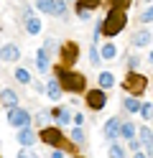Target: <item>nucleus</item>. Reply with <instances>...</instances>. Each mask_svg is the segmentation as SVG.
Returning <instances> with one entry per match:
<instances>
[{"mask_svg":"<svg viewBox=\"0 0 153 158\" xmlns=\"http://www.w3.org/2000/svg\"><path fill=\"white\" fill-rule=\"evenodd\" d=\"M140 21H143V23H151V21H153V5H148L146 10H143V15H140Z\"/></svg>","mask_w":153,"mask_h":158,"instance_id":"nucleus-28","label":"nucleus"},{"mask_svg":"<svg viewBox=\"0 0 153 158\" xmlns=\"http://www.w3.org/2000/svg\"><path fill=\"white\" fill-rule=\"evenodd\" d=\"M138 135H140V143H143V148H146V153L153 158V133H151V127L140 125L138 127Z\"/></svg>","mask_w":153,"mask_h":158,"instance_id":"nucleus-9","label":"nucleus"},{"mask_svg":"<svg viewBox=\"0 0 153 158\" xmlns=\"http://www.w3.org/2000/svg\"><path fill=\"white\" fill-rule=\"evenodd\" d=\"M15 79L20 84H31V74L26 72V69H15Z\"/></svg>","mask_w":153,"mask_h":158,"instance_id":"nucleus-24","label":"nucleus"},{"mask_svg":"<svg viewBox=\"0 0 153 158\" xmlns=\"http://www.w3.org/2000/svg\"><path fill=\"white\" fill-rule=\"evenodd\" d=\"M77 15H79V18H84V21H87V18H89L92 13H89V10H77Z\"/></svg>","mask_w":153,"mask_h":158,"instance_id":"nucleus-35","label":"nucleus"},{"mask_svg":"<svg viewBox=\"0 0 153 158\" xmlns=\"http://www.w3.org/2000/svg\"><path fill=\"white\" fill-rule=\"evenodd\" d=\"M95 8H100V0H77V10H95Z\"/></svg>","mask_w":153,"mask_h":158,"instance_id":"nucleus-20","label":"nucleus"},{"mask_svg":"<svg viewBox=\"0 0 153 158\" xmlns=\"http://www.w3.org/2000/svg\"><path fill=\"white\" fill-rule=\"evenodd\" d=\"M84 100H87V105L92 110H102V107L107 105V94H105V89H89Z\"/></svg>","mask_w":153,"mask_h":158,"instance_id":"nucleus-8","label":"nucleus"},{"mask_svg":"<svg viewBox=\"0 0 153 158\" xmlns=\"http://www.w3.org/2000/svg\"><path fill=\"white\" fill-rule=\"evenodd\" d=\"M18 158H38V156H36V151H31V148H20Z\"/></svg>","mask_w":153,"mask_h":158,"instance_id":"nucleus-29","label":"nucleus"},{"mask_svg":"<svg viewBox=\"0 0 153 158\" xmlns=\"http://www.w3.org/2000/svg\"><path fill=\"white\" fill-rule=\"evenodd\" d=\"M41 140H44L46 145H51V148H69V143L64 140V135H61V127H54V125H49V127H44L41 130Z\"/></svg>","mask_w":153,"mask_h":158,"instance_id":"nucleus-3","label":"nucleus"},{"mask_svg":"<svg viewBox=\"0 0 153 158\" xmlns=\"http://www.w3.org/2000/svg\"><path fill=\"white\" fill-rule=\"evenodd\" d=\"M125 89L133 94V97H138V94H143L146 92V87H148V79L143 77V74H138V72H130L128 77H125Z\"/></svg>","mask_w":153,"mask_h":158,"instance_id":"nucleus-4","label":"nucleus"},{"mask_svg":"<svg viewBox=\"0 0 153 158\" xmlns=\"http://www.w3.org/2000/svg\"><path fill=\"white\" fill-rule=\"evenodd\" d=\"M120 135L125 138L128 143H130V140H135V125H133V123H122V130H120Z\"/></svg>","mask_w":153,"mask_h":158,"instance_id":"nucleus-19","label":"nucleus"},{"mask_svg":"<svg viewBox=\"0 0 153 158\" xmlns=\"http://www.w3.org/2000/svg\"><path fill=\"white\" fill-rule=\"evenodd\" d=\"M140 107H143V105H138L135 97H128V100H125V110H128V112H140Z\"/></svg>","mask_w":153,"mask_h":158,"instance_id":"nucleus-23","label":"nucleus"},{"mask_svg":"<svg viewBox=\"0 0 153 158\" xmlns=\"http://www.w3.org/2000/svg\"><path fill=\"white\" fill-rule=\"evenodd\" d=\"M26 31H28L31 36L41 33V21H38L36 15H26Z\"/></svg>","mask_w":153,"mask_h":158,"instance_id":"nucleus-16","label":"nucleus"},{"mask_svg":"<svg viewBox=\"0 0 153 158\" xmlns=\"http://www.w3.org/2000/svg\"><path fill=\"white\" fill-rule=\"evenodd\" d=\"M135 66H138V59L130 56V59H128V69H130V72H135Z\"/></svg>","mask_w":153,"mask_h":158,"instance_id":"nucleus-32","label":"nucleus"},{"mask_svg":"<svg viewBox=\"0 0 153 158\" xmlns=\"http://www.w3.org/2000/svg\"><path fill=\"white\" fill-rule=\"evenodd\" d=\"M115 56H117V46L112 44V41L102 46V59H115Z\"/></svg>","mask_w":153,"mask_h":158,"instance_id":"nucleus-21","label":"nucleus"},{"mask_svg":"<svg viewBox=\"0 0 153 158\" xmlns=\"http://www.w3.org/2000/svg\"><path fill=\"white\" fill-rule=\"evenodd\" d=\"M120 130H122V123L117 120V117H110V120L105 123V135H107V138H112V140H115V138L120 135Z\"/></svg>","mask_w":153,"mask_h":158,"instance_id":"nucleus-10","label":"nucleus"},{"mask_svg":"<svg viewBox=\"0 0 153 158\" xmlns=\"http://www.w3.org/2000/svg\"><path fill=\"white\" fill-rule=\"evenodd\" d=\"M46 94L51 97V100H59V97H61V84H59V79H51V82L46 84Z\"/></svg>","mask_w":153,"mask_h":158,"instance_id":"nucleus-17","label":"nucleus"},{"mask_svg":"<svg viewBox=\"0 0 153 158\" xmlns=\"http://www.w3.org/2000/svg\"><path fill=\"white\" fill-rule=\"evenodd\" d=\"M56 79H59L61 89H66V92H84V87H87L84 74L71 72L66 66H56Z\"/></svg>","mask_w":153,"mask_h":158,"instance_id":"nucleus-1","label":"nucleus"},{"mask_svg":"<svg viewBox=\"0 0 153 158\" xmlns=\"http://www.w3.org/2000/svg\"><path fill=\"white\" fill-rule=\"evenodd\" d=\"M140 115L146 117V120H151V117H153V105H143L140 107Z\"/></svg>","mask_w":153,"mask_h":158,"instance_id":"nucleus-31","label":"nucleus"},{"mask_svg":"<svg viewBox=\"0 0 153 158\" xmlns=\"http://www.w3.org/2000/svg\"><path fill=\"white\" fill-rule=\"evenodd\" d=\"M133 158H146V156H143V153H135V156H133Z\"/></svg>","mask_w":153,"mask_h":158,"instance_id":"nucleus-37","label":"nucleus"},{"mask_svg":"<svg viewBox=\"0 0 153 158\" xmlns=\"http://www.w3.org/2000/svg\"><path fill=\"white\" fill-rule=\"evenodd\" d=\"M112 87H115V77L110 72H102L100 74V89H112Z\"/></svg>","mask_w":153,"mask_h":158,"instance_id":"nucleus-18","label":"nucleus"},{"mask_svg":"<svg viewBox=\"0 0 153 158\" xmlns=\"http://www.w3.org/2000/svg\"><path fill=\"white\" fill-rule=\"evenodd\" d=\"M38 123H41V125H46V123H49V115H46V112H41V115H38ZM46 127H49V125H46Z\"/></svg>","mask_w":153,"mask_h":158,"instance_id":"nucleus-34","label":"nucleus"},{"mask_svg":"<svg viewBox=\"0 0 153 158\" xmlns=\"http://www.w3.org/2000/svg\"><path fill=\"white\" fill-rule=\"evenodd\" d=\"M79 59V46L74 41H66L61 46V66H74Z\"/></svg>","mask_w":153,"mask_h":158,"instance_id":"nucleus-6","label":"nucleus"},{"mask_svg":"<svg viewBox=\"0 0 153 158\" xmlns=\"http://www.w3.org/2000/svg\"><path fill=\"white\" fill-rule=\"evenodd\" d=\"M18 143L23 145V148H31L36 143V135H33V130H31V127H23V130L18 133Z\"/></svg>","mask_w":153,"mask_h":158,"instance_id":"nucleus-12","label":"nucleus"},{"mask_svg":"<svg viewBox=\"0 0 153 158\" xmlns=\"http://www.w3.org/2000/svg\"><path fill=\"white\" fill-rule=\"evenodd\" d=\"M112 8H117V10H128L130 8V0H110Z\"/></svg>","mask_w":153,"mask_h":158,"instance_id":"nucleus-27","label":"nucleus"},{"mask_svg":"<svg viewBox=\"0 0 153 158\" xmlns=\"http://www.w3.org/2000/svg\"><path fill=\"white\" fill-rule=\"evenodd\" d=\"M8 123H10V127H28L31 125V115L23 110V107H15V110H10L8 112Z\"/></svg>","mask_w":153,"mask_h":158,"instance_id":"nucleus-7","label":"nucleus"},{"mask_svg":"<svg viewBox=\"0 0 153 158\" xmlns=\"http://www.w3.org/2000/svg\"><path fill=\"white\" fill-rule=\"evenodd\" d=\"M125 26H128V15H125V10L110 8V13L105 15V21H102V33L112 38V36H117Z\"/></svg>","mask_w":153,"mask_h":158,"instance_id":"nucleus-2","label":"nucleus"},{"mask_svg":"<svg viewBox=\"0 0 153 158\" xmlns=\"http://www.w3.org/2000/svg\"><path fill=\"white\" fill-rule=\"evenodd\" d=\"M0 97H3V107H5L8 112H10V110H15V107H18V97H15V92H13V89H8V87H5V89H3V94H0Z\"/></svg>","mask_w":153,"mask_h":158,"instance_id":"nucleus-11","label":"nucleus"},{"mask_svg":"<svg viewBox=\"0 0 153 158\" xmlns=\"http://www.w3.org/2000/svg\"><path fill=\"white\" fill-rule=\"evenodd\" d=\"M36 66H38V72H49V54H46V48L41 46L38 48V54H36Z\"/></svg>","mask_w":153,"mask_h":158,"instance_id":"nucleus-15","label":"nucleus"},{"mask_svg":"<svg viewBox=\"0 0 153 158\" xmlns=\"http://www.w3.org/2000/svg\"><path fill=\"white\" fill-rule=\"evenodd\" d=\"M140 145H143V143H138V140H130V143H128V148H133V153H138Z\"/></svg>","mask_w":153,"mask_h":158,"instance_id":"nucleus-33","label":"nucleus"},{"mask_svg":"<svg viewBox=\"0 0 153 158\" xmlns=\"http://www.w3.org/2000/svg\"><path fill=\"white\" fill-rule=\"evenodd\" d=\"M110 158H125V151H122L117 143H112V148H110Z\"/></svg>","mask_w":153,"mask_h":158,"instance_id":"nucleus-26","label":"nucleus"},{"mask_svg":"<svg viewBox=\"0 0 153 158\" xmlns=\"http://www.w3.org/2000/svg\"><path fill=\"white\" fill-rule=\"evenodd\" d=\"M100 59H102V51H97V44H92V48H89V61H92V66H97Z\"/></svg>","mask_w":153,"mask_h":158,"instance_id":"nucleus-22","label":"nucleus"},{"mask_svg":"<svg viewBox=\"0 0 153 158\" xmlns=\"http://www.w3.org/2000/svg\"><path fill=\"white\" fill-rule=\"evenodd\" d=\"M148 61H151V64H153V51H151V54H148Z\"/></svg>","mask_w":153,"mask_h":158,"instance_id":"nucleus-36","label":"nucleus"},{"mask_svg":"<svg viewBox=\"0 0 153 158\" xmlns=\"http://www.w3.org/2000/svg\"><path fill=\"white\" fill-rule=\"evenodd\" d=\"M36 5H38V10H44L49 15H59V18L66 15V5L61 0H36Z\"/></svg>","mask_w":153,"mask_h":158,"instance_id":"nucleus-5","label":"nucleus"},{"mask_svg":"<svg viewBox=\"0 0 153 158\" xmlns=\"http://www.w3.org/2000/svg\"><path fill=\"white\" fill-rule=\"evenodd\" d=\"M71 138H74L77 143H84V133H82V127H71Z\"/></svg>","mask_w":153,"mask_h":158,"instance_id":"nucleus-30","label":"nucleus"},{"mask_svg":"<svg viewBox=\"0 0 153 158\" xmlns=\"http://www.w3.org/2000/svg\"><path fill=\"white\" fill-rule=\"evenodd\" d=\"M20 54H18V46L15 44H3V61L10 64V61H15Z\"/></svg>","mask_w":153,"mask_h":158,"instance_id":"nucleus-13","label":"nucleus"},{"mask_svg":"<svg viewBox=\"0 0 153 158\" xmlns=\"http://www.w3.org/2000/svg\"><path fill=\"white\" fill-rule=\"evenodd\" d=\"M151 41H153V36H151L148 31H138V33H133V41H130V44L140 48V46H148Z\"/></svg>","mask_w":153,"mask_h":158,"instance_id":"nucleus-14","label":"nucleus"},{"mask_svg":"<svg viewBox=\"0 0 153 158\" xmlns=\"http://www.w3.org/2000/svg\"><path fill=\"white\" fill-rule=\"evenodd\" d=\"M54 115H56V120H59V125H66V123L71 120L66 110H54Z\"/></svg>","mask_w":153,"mask_h":158,"instance_id":"nucleus-25","label":"nucleus"}]
</instances>
